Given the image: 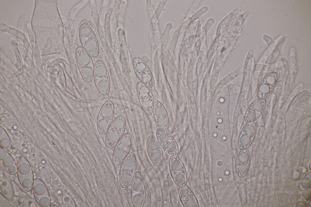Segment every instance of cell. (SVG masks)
<instances>
[{
	"label": "cell",
	"instance_id": "obj_12",
	"mask_svg": "<svg viewBox=\"0 0 311 207\" xmlns=\"http://www.w3.org/2000/svg\"><path fill=\"white\" fill-rule=\"evenodd\" d=\"M135 73L141 82L149 87L153 86L154 79L152 73L145 63L140 58H135L133 61Z\"/></svg>",
	"mask_w": 311,
	"mask_h": 207
},
{
	"label": "cell",
	"instance_id": "obj_11",
	"mask_svg": "<svg viewBox=\"0 0 311 207\" xmlns=\"http://www.w3.org/2000/svg\"><path fill=\"white\" fill-rule=\"evenodd\" d=\"M146 190L144 182L138 176L135 177L131 183V199L135 207H142L146 199Z\"/></svg>",
	"mask_w": 311,
	"mask_h": 207
},
{
	"label": "cell",
	"instance_id": "obj_28",
	"mask_svg": "<svg viewBox=\"0 0 311 207\" xmlns=\"http://www.w3.org/2000/svg\"><path fill=\"white\" fill-rule=\"evenodd\" d=\"M46 182L47 183H49V182H50V178H47L46 179Z\"/></svg>",
	"mask_w": 311,
	"mask_h": 207
},
{
	"label": "cell",
	"instance_id": "obj_17",
	"mask_svg": "<svg viewBox=\"0 0 311 207\" xmlns=\"http://www.w3.org/2000/svg\"><path fill=\"white\" fill-rule=\"evenodd\" d=\"M250 164V156L248 151L242 150L238 154L235 162V170L238 175L243 177L247 174Z\"/></svg>",
	"mask_w": 311,
	"mask_h": 207
},
{
	"label": "cell",
	"instance_id": "obj_5",
	"mask_svg": "<svg viewBox=\"0 0 311 207\" xmlns=\"http://www.w3.org/2000/svg\"><path fill=\"white\" fill-rule=\"evenodd\" d=\"M126 120L122 116H119L113 121L106 133L105 143L107 148L114 147L124 134Z\"/></svg>",
	"mask_w": 311,
	"mask_h": 207
},
{
	"label": "cell",
	"instance_id": "obj_29",
	"mask_svg": "<svg viewBox=\"0 0 311 207\" xmlns=\"http://www.w3.org/2000/svg\"><path fill=\"white\" fill-rule=\"evenodd\" d=\"M19 202L22 203L23 201V200L21 198V199H19Z\"/></svg>",
	"mask_w": 311,
	"mask_h": 207
},
{
	"label": "cell",
	"instance_id": "obj_9",
	"mask_svg": "<svg viewBox=\"0 0 311 207\" xmlns=\"http://www.w3.org/2000/svg\"><path fill=\"white\" fill-rule=\"evenodd\" d=\"M136 90L138 100L143 110L147 115L151 114L155 102L151 90L141 82L137 84Z\"/></svg>",
	"mask_w": 311,
	"mask_h": 207
},
{
	"label": "cell",
	"instance_id": "obj_20",
	"mask_svg": "<svg viewBox=\"0 0 311 207\" xmlns=\"http://www.w3.org/2000/svg\"><path fill=\"white\" fill-rule=\"evenodd\" d=\"M34 195L37 202L41 197L50 195L49 191L45 184L39 179L35 178L33 186Z\"/></svg>",
	"mask_w": 311,
	"mask_h": 207
},
{
	"label": "cell",
	"instance_id": "obj_24",
	"mask_svg": "<svg viewBox=\"0 0 311 207\" xmlns=\"http://www.w3.org/2000/svg\"><path fill=\"white\" fill-rule=\"evenodd\" d=\"M5 171L11 174H15L17 172V166L15 163L13 165L8 168Z\"/></svg>",
	"mask_w": 311,
	"mask_h": 207
},
{
	"label": "cell",
	"instance_id": "obj_2",
	"mask_svg": "<svg viewBox=\"0 0 311 207\" xmlns=\"http://www.w3.org/2000/svg\"><path fill=\"white\" fill-rule=\"evenodd\" d=\"M79 37L82 47L91 57L97 56L99 52V46L94 31L86 23L81 25L80 28Z\"/></svg>",
	"mask_w": 311,
	"mask_h": 207
},
{
	"label": "cell",
	"instance_id": "obj_21",
	"mask_svg": "<svg viewBox=\"0 0 311 207\" xmlns=\"http://www.w3.org/2000/svg\"><path fill=\"white\" fill-rule=\"evenodd\" d=\"M33 178H26L20 182L23 188L26 191H29L33 187Z\"/></svg>",
	"mask_w": 311,
	"mask_h": 207
},
{
	"label": "cell",
	"instance_id": "obj_25",
	"mask_svg": "<svg viewBox=\"0 0 311 207\" xmlns=\"http://www.w3.org/2000/svg\"><path fill=\"white\" fill-rule=\"evenodd\" d=\"M1 152L3 154L2 156H0V160H2L5 158L7 156V153L6 152L3 150H0Z\"/></svg>",
	"mask_w": 311,
	"mask_h": 207
},
{
	"label": "cell",
	"instance_id": "obj_16",
	"mask_svg": "<svg viewBox=\"0 0 311 207\" xmlns=\"http://www.w3.org/2000/svg\"><path fill=\"white\" fill-rule=\"evenodd\" d=\"M266 104V101L260 98L254 101L248 109L244 117L245 121L248 123L257 119L263 112Z\"/></svg>",
	"mask_w": 311,
	"mask_h": 207
},
{
	"label": "cell",
	"instance_id": "obj_22",
	"mask_svg": "<svg viewBox=\"0 0 311 207\" xmlns=\"http://www.w3.org/2000/svg\"><path fill=\"white\" fill-rule=\"evenodd\" d=\"M15 162L14 160L10 156H7L2 160H0V164L1 167L5 170L13 165Z\"/></svg>",
	"mask_w": 311,
	"mask_h": 207
},
{
	"label": "cell",
	"instance_id": "obj_23",
	"mask_svg": "<svg viewBox=\"0 0 311 207\" xmlns=\"http://www.w3.org/2000/svg\"><path fill=\"white\" fill-rule=\"evenodd\" d=\"M51 202L50 195L43 196L40 198L37 202L39 205L43 207H50Z\"/></svg>",
	"mask_w": 311,
	"mask_h": 207
},
{
	"label": "cell",
	"instance_id": "obj_18",
	"mask_svg": "<svg viewBox=\"0 0 311 207\" xmlns=\"http://www.w3.org/2000/svg\"><path fill=\"white\" fill-rule=\"evenodd\" d=\"M178 194L180 200L185 207H198L199 205L194 195L186 185L179 187Z\"/></svg>",
	"mask_w": 311,
	"mask_h": 207
},
{
	"label": "cell",
	"instance_id": "obj_8",
	"mask_svg": "<svg viewBox=\"0 0 311 207\" xmlns=\"http://www.w3.org/2000/svg\"><path fill=\"white\" fill-rule=\"evenodd\" d=\"M169 168L171 176L179 187L186 184V170L181 159L176 155H172L169 160Z\"/></svg>",
	"mask_w": 311,
	"mask_h": 207
},
{
	"label": "cell",
	"instance_id": "obj_10",
	"mask_svg": "<svg viewBox=\"0 0 311 207\" xmlns=\"http://www.w3.org/2000/svg\"><path fill=\"white\" fill-rule=\"evenodd\" d=\"M146 148L149 157L152 163L155 166H160L163 161V152L161 146L154 135H151L148 137Z\"/></svg>",
	"mask_w": 311,
	"mask_h": 207
},
{
	"label": "cell",
	"instance_id": "obj_26",
	"mask_svg": "<svg viewBox=\"0 0 311 207\" xmlns=\"http://www.w3.org/2000/svg\"><path fill=\"white\" fill-rule=\"evenodd\" d=\"M8 184V182L7 181H4L2 182V185L3 186H6Z\"/></svg>",
	"mask_w": 311,
	"mask_h": 207
},
{
	"label": "cell",
	"instance_id": "obj_1",
	"mask_svg": "<svg viewBox=\"0 0 311 207\" xmlns=\"http://www.w3.org/2000/svg\"><path fill=\"white\" fill-rule=\"evenodd\" d=\"M77 65L83 80L88 83L93 78L94 65L91 56L81 47L77 48L76 51Z\"/></svg>",
	"mask_w": 311,
	"mask_h": 207
},
{
	"label": "cell",
	"instance_id": "obj_13",
	"mask_svg": "<svg viewBox=\"0 0 311 207\" xmlns=\"http://www.w3.org/2000/svg\"><path fill=\"white\" fill-rule=\"evenodd\" d=\"M157 138L162 148L172 155H176L179 153L177 144L171 134L166 131L158 129L156 132Z\"/></svg>",
	"mask_w": 311,
	"mask_h": 207
},
{
	"label": "cell",
	"instance_id": "obj_6",
	"mask_svg": "<svg viewBox=\"0 0 311 207\" xmlns=\"http://www.w3.org/2000/svg\"><path fill=\"white\" fill-rule=\"evenodd\" d=\"M114 112L113 103L108 100L104 103L98 113L97 126L99 133L104 135L106 134L113 121Z\"/></svg>",
	"mask_w": 311,
	"mask_h": 207
},
{
	"label": "cell",
	"instance_id": "obj_4",
	"mask_svg": "<svg viewBox=\"0 0 311 207\" xmlns=\"http://www.w3.org/2000/svg\"><path fill=\"white\" fill-rule=\"evenodd\" d=\"M93 79L100 93L104 96L107 95L110 88L109 75L106 66L101 60L97 61L94 65Z\"/></svg>",
	"mask_w": 311,
	"mask_h": 207
},
{
	"label": "cell",
	"instance_id": "obj_27",
	"mask_svg": "<svg viewBox=\"0 0 311 207\" xmlns=\"http://www.w3.org/2000/svg\"><path fill=\"white\" fill-rule=\"evenodd\" d=\"M3 193L5 195H6L8 193L9 191L5 189L3 191Z\"/></svg>",
	"mask_w": 311,
	"mask_h": 207
},
{
	"label": "cell",
	"instance_id": "obj_15",
	"mask_svg": "<svg viewBox=\"0 0 311 207\" xmlns=\"http://www.w3.org/2000/svg\"><path fill=\"white\" fill-rule=\"evenodd\" d=\"M152 113L155 120L159 128L167 130L169 127L168 113L164 106L159 101L154 103Z\"/></svg>",
	"mask_w": 311,
	"mask_h": 207
},
{
	"label": "cell",
	"instance_id": "obj_7",
	"mask_svg": "<svg viewBox=\"0 0 311 207\" xmlns=\"http://www.w3.org/2000/svg\"><path fill=\"white\" fill-rule=\"evenodd\" d=\"M132 143L131 135L126 133L123 135L115 145L112 154V161L116 165L121 164L129 153Z\"/></svg>",
	"mask_w": 311,
	"mask_h": 207
},
{
	"label": "cell",
	"instance_id": "obj_19",
	"mask_svg": "<svg viewBox=\"0 0 311 207\" xmlns=\"http://www.w3.org/2000/svg\"><path fill=\"white\" fill-rule=\"evenodd\" d=\"M17 172L20 182L26 178H33V174L31 166L24 158H21L18 160Z\"/></svg>",
	"mask_w": 311,
	"mask_h": 207
},
{
	"label": "cell",
	"instance_id": "obj_14",
	"mask_svg": "<svg viewBox=\"0 0 311 207\" xmlns=\"http://www.w3.org/2000/svg\"><path fill=\"white\" fill-rule=\"evenodd\" d=\"M256 130V125L254 121L248 123L243 127L238 140V146L240 149H246L251 144L255 137Z\"/></svg>",
	"mask_w": 311,
	"mask_h": 207
},
{
	"label": "cell",
	"instance_id": "obj_3",
	"mask_svg": "<svg viewBox=\"0 0 311 207\" xmlns=\"http://www.w3.org/2000/svg\"><path fill=\"white\" fill-rule=\"evenodd\" d=\"M137 162L134 154L129 153L121 164L119 181L123 188L128 187L132 182L136 172Z\"/></svg>",
	"mask_w": 311,
	"mask_h": 207
}]
</instances>
